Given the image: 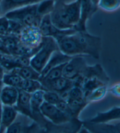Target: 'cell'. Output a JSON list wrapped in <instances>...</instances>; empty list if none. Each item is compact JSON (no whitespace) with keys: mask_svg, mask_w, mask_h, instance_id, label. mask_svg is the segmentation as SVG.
<instances>
[{"mask_svg":"<svg viewBox=\"0 0 120 133\" xmlns=\"http://www.w3.org/2000/svg\"><path fill=\"white\" fill-rule=\"evenodd\" d=\"M22 80L21 77L12 70L6 71L2 78V82L4 85L13 86L17 88Z\"/></svg>","mask_w":120,"mask_h":133,"instance_id":"d6986e66","label":"cell"},{"mask_svg":"<svg viewBox=\"0 0 120 133\" xmlns=\"http://www.w3.org/2000/svg\"><path fill=\"white\" fill-rule=\"evenodd\" d=\"M99 1H100V0H91V1L93 2V3L94 4V5L97 6H98V4Z\"/></svg>","mask_w":120,"mask_h":133,"instance_id":"484cf974","label":"cell"},{"mask_svg":"<svg viewBox=\"0 0 120 133\" xmlns=\"http://www.w3.org/2000/svg\"><path fill=\"white\" fill-rule=\"evenodd\" d=\"M18 89L22 90L26 92L32 94L36 90L42 89V86L38 80L23 79L19 84Z\"/></svg>","mask_w":120,"mask_h":133,"instance_id":"ac0fdd59","label":"cell"},{"mask_svg":"<svg viewBox=\"0 0 120 133\" xmlns=\"http://www.w3.org/2000/svg\"><path fill=\"white\" fill-rule=\"evenodd\" d=\"M87 66V63L83 58V56H73L64 66L63 76L69 79H75L82 74Z\"/></svg>","mask_w":120,"mask_h":133,"instance_id":"52a82bcc","label":"cell"},{"mask_svg":"<svg viewBox=\"0 0 120 133\" xmlns=\"http://www.w3.org/2000/svg\"><path fill=\"white\" fill-rule=\"evenodd\" d=\"M110 91L113 95L117 96H120V84H117L115 86L112 87L110 89Z\"/></svg>","mask_w":120,"mask_h":133,"instance_id":"d4e9b609","label":"cell"},{"mask_svg":"<svg viewBox=\"0 0 120 133\" xmlns=\"http://www.w3.org/2000/svg\"><path fill=\"white\" fill-rule=\"evenodd\" d=\"M19 90L13 86L3 85L0 91V102L2 105L14 106L17 102Z\"/></svg>","mask_w":120,"mask_h":133,"instance_id":"5bb4252c","label":"cell"},{"mask_svg":"<svg viewBox=\"0 0 120 133\" xmlns=\"http://www.w3.org/2000/svg\"><path fill=\"white\" fill-rule=\"evenodd\" d=\"M11 70L17 73L23 79L39 80L41 76V73L32 68L31 65L15 68Z\"/></svg>","mask_w":120,"mask_h":133,"instance_id":"e0dca14e","label":"cell"},{"mask_svg":"<svg viewBox=\"0 0 120 133\" xmlns=\"http://www.w3.org/2000/svg\"><path fill=\"white\" fill-rule=\"evenodd\" d=\"M1 109H2V104L0 102V114L1 113Z\"/></svg>","mask_w":120,"mask_h":133,"instance_id":"83f0119b","label":"cell"},{"mask_svg":"<svg viewBox=\"0 0 120 133\" xmlns=\"http://www.w3.org/2000/svg\"><path fill=\"white\" fill-rule=\"evenodd\" d=\"M107 92V88L106 86H103L97 89H95L89 94V95L86 97V100L88 102L93 100H98L101 99L105 96Z\"/></svg>","mask_w":120,"mask_h":133,"instance_id":"7402d4cb","label":"cell"},{"mask_svg":"<svg viewBox=\"0 0 120 133\" xmlns=\"http://www.w3.org/2000/svg\"><path fill=\"white\" fill-rule=\"evenodd\" d=\"M49 15L52 24L57 28L62 30L74 29L80 20V1L66 3L63 0H56Z\"/></svg>","mask_w":120,"mask_h":133,"instance_id":"7a4b0ae2","label":"cell"},{"mask_svg":"<svg viewBox=\"0 0 120 133\" xmlns=\"http://www.w3.org/2000/svg\"><path fill=\"white\" fill-rule=\"evenodd\" d=\"M18 90H19V95H18V100L14 107H15L18 113L29 117L33 120L31 106V94L19 89Z\"/></svg>","mask_w":120,"mask_h":133,"instance_id":"8fae6325","label":"cell"},{"mask_svg":"<svg viewBox=\"0 0 120 133\" xmlns=\"http://www.w3.org/2000/svg\"><path fill=\"white\" fill-rule=\"evenodd\" d=\"M1 0H0V2H1Z\"/></svg>","mask_w":120,"mask_h":133,"instance_id":"f546056e","label":"cell"},{"mask_svg":"<svg viewBox=\"0 0 120 133\" xmlns=\"http://www.w3.org/2000/svg\"><path fill=\"white\" fill-rule=\"evenodd\" d=\"M57 50L59 48L55 38L43 36L41 48L30 59V65L41 73L53 53Z\"/></svg>","mask_w":120,"mask_h":133,"instance_id":"277c9868","label":"cell"},{"mask_svg":"<svg viewBox=\"0 0 120 133\" xmlns=\"http://www.w3.org/2000/svg\"><path fill=\"white\" fill-rule=\"evenodd\" d=\"M72 57L73 56L67 55L63 54L60 50L55 51L52 54L49 61L41 72V76H42L46 74L52 68L68 62L72 58Z\"/></svg>","mask_w":120,"mask_h":133,"instance_id":"4fadbf2b","label":"cell"},{"mask_svg":"<svg viewBox=\"0 0 120 133\" xmlns=\"http://www.w3.org/2000/svg\"><path fill=\"white\" fill-rule=\"evenodd\" d=\"M9 19L5 15L0 16V36L8 35Z\"/></svg>","mask_w":120,"mask_h":133,"instance_id":"cb8c5ba5","label":"cell"},{"mask_svg":"<svg viewBox=\"0 0 120 133\" xmlns=\"http://www.w3.org/2000/svg\"><path fill=\"white\" fill-rule=\"evenodd\" d=\"M9 19L19 22L24 26H39L43 16L39 12L38 3L16 8L6 12Z\"/></svg>","mask_w":120,"mask_h":133,"instance_id":"3957f363","label":"cell"},{"mask_svg":"<svg viewBox=\"0 0 120 133\" xmlns=\"http://www.w3.org/2000/svg\"><path fill=\"white\" fill-rule=\"evenodd\" d=\"M43 0H1L0 2L2 14L5 15L6 12L22 6L37 4Z\"/></svg>","mask_w":120,"mask_h":133,"instance_id":"2e32d148","label":"cell"},{"mask_svg":"<svg viewBox=\"0 0 120 133\" xmlns=\"http://www.w3.org/2000/svg\"><path fill=\"white\" fill-rule=\"evenodd\" d=\"M42 84L43 90L54 91L59 94L69 90L74 86L73 80L62 76L54 81L48 82H40Z\"/></svg>","mask_w":120,"mask_h":133,"instance_id":"30bf717a","label":"cell"},{"mask_svg":"<svg viewBox=\"0 0 120 133\" xmlns=\"http://www.w3.org/2000/svg\"><path fill=\"white\" fill-rule=\"evenodd\" d=\"M40 110L47 120L56 125L64 124L76 119L61 110L56 105L50 104L45 101L41 105Z\"/></svg>","mask_w":120,"mask_h":133,"instance_id":"5b68a950","label":"cell"},{"mask_svg":"<svg viewBox=\"0 0 120 133\" xmlns=\"http://www.w3.org/2000/svg\"><path fill=\"white\" fill-rule=\"evenodd\" d=\"M43 98L45 102L55 105L62 100L61 96L58 93L50 90H45Z\"/></svg>","mask_w":120,"mask_h":133,"instance_id":"603a6c76","label":"cell"},{"mask_svg":"<svg viewBox=\"0 0 120 133\" xmlns=\"http://www.w3.org/2000/svg\"><path fill=\"white\" fill-rule=\"evenodd\" d=\"M80 17L79 22L75 27L76 31H86V23L92 17L98 7L94 5L91 0H80Z\"/></svg>","mask_w":120,"mask_h":133,"instance_id":"ba28073f","label":"cell"},{"mask_svg":"<svg viewBox=\"0 0 120 133\" xmlns=\"http://www.w3.org/2000/svg\"><path fill=\"white\" fill-rule=\"evenodd\" d=\"M18 111L12 105H2L0 123V133L5 132L8 127L12 124L18 115Z\"/></svg>","mask_w":120,"mask_h":133,"instance_id":"7c38bea8","label":"cell"},{"mask_svg":"<svg viewBox=\"0 0 120 133\" xmlns=\"http://www.w3.org/2000/svg\"><path fill=\"white\" fill-rule=\"evenodd\" d=\"M21 42L32 49H38L41 46L43 37L38 26H24L18 36Z\"/></svg>","mask_w":120,"mask_h":133,"instance_id":"8992f818","label":"cell"},{"mask_svg":"<svg viewBox=\"0 0 120 133\" xmlns=\"http://www.w3.org/2000/svg\"><path fill=\"white\" fill-rule=\"evenodd\" d=\"M120 119V107H114L110 110L98 113L89 122L93 124H104L110 121Z\"/></svg>","mask_w":120,"mask_h":133,"instance_id":"9a60e30c","label":"cell"},{"mask_svg":"<svg viewBox=\"0 0 120 133\" xmlns=\"http://www.w3.org/2000/svg\"><path fill=\"white\" fill-rule=\"evenodd\" d=\"M98 8L107 12H112L120 7V0H100Z\"/></svg>","mask_w":120,"mask_h":133,"instance_id":"44dd1931","label":"cell"},{"mask_svg":"<svg viewBox=\"0 0 120 133\" xmlns=\"http://www.w3.org/2000/svg\"><path fill=\"white\" fill-rule=\"evenodd\" d=\"M39 28L43 36H49V37H53L55 39L58 36L66 34H72L76 31L75 29L62 30L57 28L52 24L49 14L43 16Z\"/></svg>","mask_w":120,"mask_h":133,"instance_id":"9c48e42d","label":"cell"},{"mask_svg":"<svg viewBox=\"0 0 120 133\" xmlns=\"http://www.w3.org/2000/svg\"><path fill=\"white\" fill-rule=\"evenodd\" d=\"M66 63L62 64V65L57 66L56 67L52 68L46 74L42 76H40L38 81L39 82L51 81L63 76V68Z\"/></svg>","mask_w":120,"mask_h":133,"instance_id":"ffe728a7","label":"cell"},{"mask_svg":"<svg viewBox=\"0 0 120 133\" xmlns=\"http://www.w3.org/2000/svg\"><path fill=\"white\" fill-rule=\"evenodd\" d=\"M3 15V14H2V11H1V6H0V16Z\"/></svg>","mask_w":120,"mask_h":133,"instance_id":"f1b7e54d","label":"cell"},{"mask_svg":"<svg viewBox=\"0 0 120 133\" xmlns=\"http://www.w3.org/2000/svg\"><path fill=\"white\" fill-rule=\"evenodd\" d=\"M59 50L70 56H89L98 59L101 48V39L87 31H76L55 38Z\"/></svg>","mask_w":120,"mask_h":133,"instance_id":"6da1fadb","label":"cell"},{"mask_svg":"<svg viewBox=\"0 0 120 133\" xmlns=\"http://www.w3.org/2000/svg\"><path fill=\"white\" fill-rule=\"evenodd\" d=\"M3 82H2V80L0 79V91H1V89L2 88V87L3 86Z\"/></svg>","mask_w":120,"mask_h":133,"instance_id":"4316f807","label":"cell"}]
</instances>
